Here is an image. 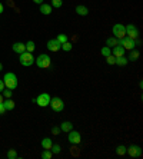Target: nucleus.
<instances>
[{"label":"nucleus","mask_w":143,"mask_h":159,"mask_svg":"<svg viewBox=\"0 0 143 159\" xmlns=\"http://www.w3.org/2000/svg\"><path fill=\"white\" fill-rule=\"evenodd\" d=\"M62 49H63L64 52H70L72 49H73V44H72L70 42H66V43L62 44Z\"/></svg>","instance_id":"23"},{"label":"nucleus","mask_w":143,"mask_h":159,"mask_svg":"<svg viewBox=\"0 0 143 159\" xmlns=\"http://www.w3.org/2000/svg\"><path fill=\"white\" fill-rule=\"evenodd\" d=\"M41 158L43 159H50L52 158V151H50V149H45V151L41 152Z\"/></svg>","instance_id":"25"},{"label":"nucleus","mask_w":143,"mask_h":159,"mask_svg":"<svg viewBox=\"0 0 143 159\" xmlns=\"http://www.w3.org/2000/svg\"><path fill=\"white\" fill-rule=\"evenodd\" d=\"M117 40L119 39H116V37H109L107 40H106V44H107V48H115V46H117Z\"/></svg>","instance_id":"20"},{"label":"nucleus","mask_w":143,"mask_h":159,"mask_svg":"<svg viewBox=\"0 0 143 159\" xmlns=\"http://www.w3.org/2000/svg\"><path fill=\"white\" fill-rule=\"evenodd\" d=\"M6 113V107H4V105H3V102L0 103V115H4Z\"/></svg>","instance_id":"33"},{"label":"nucleus","mask_w":143,"mask_h":159,"mask_svg":"<svg viewBox=\"0 0 143 159\" xmlns=\"http://www.w3.org/2000/svg\"><path fill=\"white\" fill-rule=\"evenodd\" d=\"M6 88L4 86V82H3V79H0V92H3V89Z\"/></svg>","instance_id":"35"},{"label":"nucleus","mask_w":143,"mask_h":159,"mask_svg":"<svg viewBox=\"0 0 143 159\" xmlns=\"http://www.w3.org/2000/svg\"><path fill=\"white\" fill-rule=\"evenodd\" d=\"M34 48H36V46H34V43L33 42H27L26 43V52H30V53H33V50H34Z\"/></svg>","instance_id":"26"},{"label":"nucleus","mask_w":143,"mask_h":159,"mask_svg":"<svg viewBox=\"0 0 143 159\" xmlns=\"http://www.w3.org/2000/svg\"><path fill=\"white\" fill-rule=\"evenodd\" d=\"M52 6H50V4H46V3H41L40 4V11H41V15H50V13H52Z\"/></svg>","instance_id":"14"},{"label":"nucleus","mask_w":143,"mask_h":159,"mask_svg":"<svg viewBox=\"0 0 143 159\" xmlns=\"http://www.w3.org/2000/svg\"><path fill=\"white\" fill-rule=\"evenodd\" d=\"M50 95L49 93H40L36 99H34V102L39 105V106H41V107H46V106H49V103H50Z\"/></svg>","instance_id":"5"},{"label":"nucleus","mask_w":143,"mask_h":159,"mask_svg":"<svg viewBox=\"0 0 143 159\" xmlns=\"http://www.w3.org/2000/svg\"><path fill=\"white\" fill-rule=\"evenodd\" d=\"M3 11H4V7H3V4L0 3V15H2V13H3Z\"/></svg>","instance_id":"36"},{"label":"nucleus","mask_w":143,"mask_h":159,"mask_svg":"<svg viewBox=\"0 0 143 159\" xmlns=\"http://www.w3.org/2000/svg\"><path fill=\"white\" fill-rule=\"evenodd\" d=\"M3 82H4V86H6L7 89H10V90L16 89L17 88V85H19V82H17V76H16L15 73H11V72H7V73L4 75Z\"/></svg>","instance_id":"1"},{"label":"nucleus","mask_w":143,"mask_h":159,"mask_svg":"<svg viewBox=\"0 0 143 159\" xmlns=\"http://www.w3.org/2000/svg\"><path fill=\"white\" fill-rule=\"evenodd\" d=\"M46 48L49 49L50 52H57V50L62 49V44L57 42V39H50V40L47 42V44H46Z\"/></svg>","instance_id":"10"},{"label":"nucleus","mask_w":143,"mask_h":159,"mask_svg":"<svg viewBox=\"0 0 143 159\" xmlns=\"http://www.w3.org/2000/svg\"><path fill=\"white\" fill-rule=\"evenodd\" d=\"M124 50H126V49H124L123 46H119V44H117V46H115V48L112 49V55L115 56V57H119V56H124Z\"/></svg>","instance_id":"13"},{"label":"nucleus","mask_w":143,"mask_h":159,"mask_svg":"<svg viewBox=\"0 0 143 159\" xmlns=\"http://www.w3.org/2000/svg\"><path fill=\"white\" fill-rule=\"evenodd\" d=\"M50 151H52V153H60L62 148H60V145H52Z\"/></svg>","instance_id":"28"},{"label":"nucleus","mask_w":143,"mask_h":159,"mask_svg":"<svg viewBox=\"0 0 143 159\" xmlns=\"http://www.w3.org/2000/svg\"><path fill=\"white\" fill-rule=\"evenodd\" d=\"M3 70V65H2V63H0V72Z\"/></svg>","instance_id":"38"},{"label":"nucleus","mask_w":143,"mask_h":159,"mask_svg":"<svg viewBox=\"0 0 143 159\" xmlns=\"http://www.w3.org/2000/svg\"><path fill=\"white\" fill-rule=\"evenodd\" d=\"M126 152H128L132 158H139V156H142V149H140V146H137V145H132L130 148H128Z\"/></svg>","instance_id":"11"},{"label":"nucleus","mask_w":143,"mask_h":159,"mask_svg":"<svg viewBox=\"0 0 143 159\" xmlns=\"http://www.w3.org/2000/svg\"><path fill=\"white\" fill-rule=\"evenodd\" d=\"M106 62L109 63V65H115V63H116V57H115L113 55H109L107 57H106Z\"/></svg>","instance_id":"31"},{"label":"nucleus","mask_w":143,"mask_h":159,"mask_svg":"<svg viewBox=\"0 0 143 159\" xmlns=\"http://www.w3.org/2000/svg\"><path fill=\"white\" fill-rule=\"evenodd\" d=\"M124 29H126V34H128L129 39H137V36H139V30H137V27L135 26V25H128V26H124Z\"/></svg>","instance_id":"8"},{"label":"nucleus","mask_w":143,"mask_h":159,"mask_svg":"<svg viewBox=\"0 0 143 159\" xmlns=\"http://www.w3.org/2000/svg\"><path fill=\"white\" fill-rule=\"evenodd\" d=\"M62 4H63V2H62V0H52V4H50V6H52V7H62Z\"/></svg>","instance_id":"29"},{"label":"nucleus","mask_w":143,"mask_h":159,"mask_svg":"<svg viewBox=\"0 0 143 159\" xmlns=\"http://www.w3.org/2000/svg\"><path fill=\"white\" fill-rule=\"evenodd\" d=\"M57 42H59V43L60 44H63V43H66V42H69L67 40V36H66V34H57Z\"/></svg>","instance_id":"24"},{"label":"nucleus","mask_w":143,"mask_h":159,"mask_svg":"<svg viewBox=\"0 0 143 159\" xmlns=\"http://www.w3.org/2000/svg\"><path fill=\"white\" fill-rule=\"evenodd\" d=\"M117 44H119V46H123V48L128 49V50H133L136 46L135 40H133V39H129V37H126V36H124L123 39H119V40H117Z\"/></svg>","instance_id":"6"},{"label":"nucleus","mask_w":143,"mask_h":159,"mask_svg":"<svg viewBox=\"0 0 143 159\" xmlns=\"http://www.w3.org/2000/svg\"><path fill=\"white\" fill-rule=\"evenodd\" d=\"M72 129H73V125H72V122H63L60 125V130H63V132H70Z\"/></svg>","instance_id":"17"},{"label":"nucleus","mask_w":143,"mask_h":159,"mask_svg":"<svg viewBox=\"0 0 143 159\" xmlns=\"http://www.w3.org/2000/svg\"><path fill=\"white\" fill-rule=\"evenodd\" d=\"M36 65H37L40 69H46V67L50 66V63H52V59H50L49 55H45V53H41V55H39L37 57H36Z\"/></svg>","instance_id":"2"},{"label":"nucleus","mask_w":143,"mask_h":159,"mask_svg":"<svg viewBox=\"0 0 143 159\" xmlns=\"http://www.w3.org/2000/svg\"><path fill=\"white\" fill-rule=\"evenodd\" d=\"M7 158L9 159H17L19 158V155H17V152H16L15 149H10V151L7 152Z\"/></svg>","instance_id":"22"},{"label":"nucleus","mask_w":143,"mask_h":159,"mask_svg":"<svg viewBox=\"0 0 143 159\" xmlns=\"http://www.w3.org/2000/svg\"><path fill=\"white\" fill-rule=\"evenodd\" d=\"M112 30H113V34H115L116 39H123V37L126 36V29H124V26L120 25V23H116Z\"/></svg>","instance_id":"7"},{"label":"nucleus","mask_w":143,"mask_h":159,"mask_svg":"<svg viewBox=\"0 0 143 159\" xmlns=\"http://www.w3.org/2000/svg\"><path fill=\"white\" fill-rule=\"evenodd\" d=\"M100 53H102V55L105 56V57H107V56H109V55H112V50H110V48H107V46H105V48H103L102 50H100Z\"/></svg>","instance_id":"27"},{"label":"nucleus","mask_w":143,"mask_h":159,"mask_svg":"<svg viewBox=\"0 0 143 159\" xmlns=\"http://www.w3.org/2000/svg\"><path fill=\"white\" fill-rule=\"evenodd\" d=\"M67 141L70 142V143H73V145H77V143H80V141H82V136H80V133L77 132V130L72 129L70 132H69Z\"/></svg>","instance_id":"9"},{"label":"nucleus","mask_w":143,"mask_h":159,"mask_svg":"<svg viewBox=\"0 0 143 159\" xmlns=\"http://www.w3.org/2000/svg\"><path fill=\"white\" fill-rule=\"evenodd\" d=\"M2 102H3V96H2V95H0V103H2Z\"/></svg>","instance_id":"39"},{"label":"nucleus","mask_w":143,"mask_h":159,"mask_svg":"<svg viewBox=\"0 0 143 159\" xmlns=\"http://www.w3.org/2000/svg\"><path fill=\"white\" fill-rule=\"evenodd\" d=\"M129 60L124 57V56H119V57H116V63L115 65H119V66H126L128 65Z\"/></svg>","instance_id":"19"},{"label":"nucleus","mask_w":143,"mask_h":159,"mask_svg":"<svg viewBox=\"0 0 143 159\" xmlns=\"http://www.w3.org/2000/svg\"><path fill=\"white\" fill-rule=\"evenodd\" d=\"M3 96L6 98V99H10V98H11V90H10V89H7V88L3 89Z\"/></svg>","instance_id":"32"},{"label":"nucleus","mask_w":143,"mask_h":159,"mask_svg":"<svg viewBox=\"0 0 143 159\" xmlns=\"http://www.w3.org/2000/svg\"><path fill=\"white\" fill-rule=\"evenodd\" d=\"M59 132H60V128H56V126H54V128L52 129V133H53V135H57Z\"/></svg>","instance_id":"34"},{"label":"nucleus","mask_w":143,"mask_h":159,"mask_svg":"<svg viewBox=\"0 0 143 159\" xmlns=\"http://www.w3.org/2000/svg\"><path fill=\"white\" fill-rule=\"evenodd\" d=\"M3 105H4V107H6V111H11V109H15V106H16V103L11 99H6L3 102Z\"/></svg>","instance_id":"16"},{"label":"nucleus","mask_w":143,"mask_h":159,"mask_svg":"<svg viewBox=\"0 0 143 159\" xmlns=\"http://www.w3.org/2000/svg\"><path fill=\"white\" fill-rule=\"evenodd\" d=\"M139 59V52H136V50H132V53H130V57H129V60H137Z\"/></svg>","instance_id":"30"},{"label":"nucleus","mask_w":143,"mask_h":159,"mask_svg":"<svg viewBox=\"0 0 143 159\" xmlns=\"http://www.w3.org/2000/svg\"><path fill=\"white\" fill-rule=\"evenodd\" d=\"M33 2H34V3H37V4H41V3H43V0H33Z\"/></svg>","instance_id":"37"},{"label":"nucleus","mask_w":143,"mask_h":159,"mask_svg":"<svg viewBox=\"0 0 143 159\" xmlns=\"http://www.w3.org/2000/svg\"><path fill=\"white\" fill-rule=\"evenodd\" d=\"M19 60H20V63H22L23 66H26V67L32 66V65L34 63L33 53H30V52H23V53H20Z\"/></svg>","instance_id":"3"},{"label":"nucleus","mask_w":143,"mask_h":159,"mask_svg":"<svg viewBox=\"0 0 143 159\" xmlns=\"http://www.w3.org/2000/svg\"><path fill=\"white\" fill-rule=\"evenodd\" d=\"M52 145H53V142H52V139H50V138H46V139H43V141H41V148H43V149H50V148H52Z\"/></svg>","instance_id":"18"},{"label":"nucleus","mask_w":143,"mask_h":159,"mask_svg":"<svg viewBox=\"0 0 143 159\" xmlns=\"http://www.w3.org/2000/svg\"><path fill=\"white\" fill-rule=\"evenodd\" d=\"M76 13L79 16H87V13H89V9L86 7V6H82V4H79V6H76Z\"/></svg>","instance_id":"15"},{"label":"nucleus","mask_w":143,"mask_h":159,"mask_svg":"<svg viewBox=\"0 0 143 159\" xmlns=\"http://www.w3.org/2000/svg\"><path fill=\"white\" fill-rule=\"evenodd\" d=\"M126 151H128V148H126V146H123V145H119V146L116 148V153L119 156H123L124 153H126Z\"/></svg>","instance_id":"21"},{"label":"nucleus","mask_w":143,"mask_h":159,"mask_svg":"<svg viewBox=\"0 0 143 159\" xmlns=\"http://www.w3.org/2000/svg\"><path fill=\"white\" fill-rule=\"evenodd\" d=\"M11 49H13V52L16 53H23L26 52V44L22 43V42H16V43H13V46H11Z\"/></svg>","instance_id":"12"},{"label":"nucleus","mask_w":143,"mask_h":159,"mask_svg":"<svg viewBox=\"0 0 143 159\" xmlns=\"http://www.w3.org/2000/svg\"><path fill=\"white\" fill-rule=\"evenodd\" d=\"M49 106L52 107V109H53L54 112H62V111L64 109L63 100H62L60 98H57V96H54V98H52V99H50Z\"/></svg>","instance_id":"4"}]
</instances>
